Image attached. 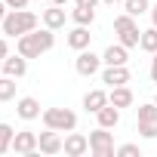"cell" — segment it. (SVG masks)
Masks as SVG:
<instances>
[{
	"instance_id": "6da1fadb",
	"label": "cell",
	"mask_w": 157,
	"mask_h": 157,
	"mask_svg": "<svg viewBox=\"0 0 157 157\" xmlns=\"http://www.w3.org/2000/svg\"><path fill=\"white\" fill-rule=\"evenodd\" d=\"M52 43H56V37H52V28H43V31H28V34H22L19 40H16V49L25 56V59H40L43 52H49L52 49Z\"/></svg>"
},
{
	"instance_id": "7a4b0ae2",
	"label": "cell",
	"mask_w": 157,
	"mask_h": 157,
	"mask_svg": "<svg viewBox=\"0 0 157 157\" xmlns=\"http://www.w3.org/2000/svg\"><path fill=\"white\" fill-rule=\"evenodd\" d=\"M34 28H37V16L28 10H10L3 19V34H10V37H22Z\"/></svg>"
},
{
	"instance_id": "3957f363",
	"label": "cell",
	"mask_w": 157,
	"mask_h": 157,
	"mask_svg": "<svg viewBox=\"0 0 157 157\" xmlns=\"http://www.w3.org/2000/svg\"><path fill=\"white\" fill-rule=\"evenodd\" d=\"M43 123L49 129H59V132H71L77 126V114L71 108H46L43 111Z\"/></svg>"
},
{
	"instance_id": "277c9868",
	"label": "cell",
	"mask_w": 157,
	"mask_h": 157,
	"mask_svg": "<svg viewBox=\"0 0 157 157\" xmlns=\"http://www.w3.org/2000/svg\"><path fill=\"white\" fill-rule=\"evenodd\" d=\"M90 151L96 154V157H114L117 151H114V136L105 129V126H99L96 132H90Z\"/></svg>"
},
{
	"instance_id": "5b68a950",
	"label": "cell",
	"mask_w": 157,
	"mask_h": 157,
	"mask_svg": "<svg viewBox=\"0 0 157 157\" xmlns=\"http://www.w3.org/2000/svg\"><path fill=\"white\" fill-rule=\"evenodd\" d=\"M99 65H102V56H96V52H90V49H80V56L74 59V68H77L80 77H93V74L99 71Z\"/></svg>"
},
{
	"instance_id": "8992f818",
	"label": "cell",
	"mask_w": 157,
	"mask_h": 157,
	"mask_svg": "<svg viewBox=\"0 0 157 157\" xmlns=\"http://www.w3.org/2000/svg\"><path fill=\"white\" fill-rule=\"evenodd\" d=\"M13 151H16V154H25V157L37 154V132H28V129L16 132V136H13Z\"/></svg>"
},
{
	"instance_id": "52a82bcc",
	"label": "cell",
	"mask_w": 157,
	"mask_h": 157,
	"mask_svg": "<svg viewBox=\"0 0 157 157\" xmlns=\"http://www.w3.org/2000/svg\"><path fill=\"white\" fill-rule=\"evenodd\" d=\"M62 145H65V142H62L59 129H49V126H46V132L37 136V151H40V154H59Z\"/></svg>"
},
{
	"instance_id": "ba28073f",
	"label": "cell",
	"mask_w": 157,
	"mask_h": 157,
	"mask_svg": "<svg viewBox=\"0 0 157 157\" xmlns=\"http://www.w3.org/2000/svg\"><path fill=\"white\" fill-rule=\"evenodd\" d=\"M62 151H65L68 157H83V154L90 151V139H86V136H80V132H74V129H71V136L65 139V145H62Z\"/></svg>"
},
{
	"instance_id": "9c48e42d",
	"label": "cell",
	"mask_w": 157,
	"mask_h": 157,
	"mask_svg": "<svg viewBox=\"0 0 157 157\" xmlns=\"http://www.w3.org/2000/svg\"><path fill=\"white\" fill-rule=\"evenodd\" d=\"M102 83H108V86H123V83H129V68H126V65H108V68L102 71Z\"/></svg>"
},
{
	"instance_id": "30bf717a",
	"label": "cell",
	"mask_w": 157,
	"mask_h": 157,
	"mask_svg": "<svg viewBox=\"0 0 157 157\" xmlns=\"http://www.w3.org/2000/svg\"><path fill=\"white\" fill-rule=\"evenodd\" d=\"M25 71H28V59H25L22 52L3 59V74H6V77H16V80H19V77H25Z\"/></svg>"
},
{
	"instance_id": "8fae6325",
	"label": "cell",
	"mask_w": 157,
	"mask_h": 157,
	"mask_svg": "<svg viewBox=\"0 0 157 157\" xmlns=\"http://www.w3.org/2000/svg\"><path fill=\"white\" fill-rule=\"evenodd\" d=\"M16 111H19V117H22V120H37V117L43 114V111H40V102H37L34 96H25V99H19Z\"/></svg>"
},
{
	"instance_id": "7c38bea8",
	"label": "cell",
	"mask_w": 157,
	"mask_h": 157,
	"mask_svg": "<svg viewBox=\"0 0 157 157\" xmlns=\"http://www.w3.org/2000/svg\"><path fill=\"white\" fill-rule=\"evenodd\" d=\"M90 40H93L90 25H77V28L68 34V46H71V49H77V52H80V49H86V46H90Z\"/></svg>"
},
{
	"instance_id": "4fadbf2b",
	"label": "cell",
	"mask_w": 157,
	"mask_h": 157,
	"mask_svg": "<svg viewBox=\"0 0 157 157\" xmlns=\"http://www.w3.org/2000/svg\"><path fill=\"white\" fill-rule=\"evenodd\" d=\"M96 117H99V126H105V129H114V126L120 123V108L108 102L105 108H99V111H96Z\"/></svg>"
},
{
	"instance_id": "5bb4252c",
	"label": "cell",
	"mask_w": 157,
	"mask_h": 157,
	"mask_svg": "<svg viewBox=\"0 0 157 157\" xmlns=\"http://www.w3.org/2000/svg\"><path fill=\"white\" fill-rule=\"evenodd\" d=\"M108 102H111V105H117V108H129V105H132V90H129L126 83H123V86H111Z\"/></svg>"
},
{
	"instance_id": "9a60e30c",
	"label": "cell",
	"mask_w": 157,
	"mask_h": 157,
	"mask_svg": "<svg viewBox=\"0 0 157 157\" xmlns=\"http://www.w3.org/2000/svg\"><path fill=\"white\" fill-rule=\"evenodd\" d=\"M108 105V93L105 90H90L86 96H83V108L90 111V114H96L99 108H105Z\"/></svg>"
},
{
	"instance_id": "2e32d148",
	"label": "cell",
	"mask_w": 157,
	"mask_h": 157,
	"mask_svg": "<svg viewBox=\"0 0 157 157\" xmlns=\"http://www.w3.org/2000/svg\"><path fill=\"white\" fill-rule=\"evenodd\" d=\"M43 25L46 28H52V31H59V28H65V10L62 6H49V10H43Z\"/></svg>"
},
{
	"instance_id": "e0dca14e",
	"label": "cell",
	"mask_w": 157,
	"mask_h": 157,
	"mask_svg": "<svg viewBox=\"0 0 157 157\" xmlns=\"http://www.w3.org/2000/svg\"><path fill=\"white\" fill-rule=\"evenodd\" d=\"M126 59H129V56H126V46H123V43H111V46L105 49V56H102L105 65H126Z\"/></svg>"
},
{
	"instance_id": "ac0fdd59",
	"label": "cell",
	"mask_w": 157,
	"mask_h": 157,
	"mask_svg": "<svg viewBox=\"0 0 157 157\" xmlns=\"http://www.w3.org/2000/svg\"><path fill=\"white\" fill-rule=\"evenodd\" d=\"M16 77H6V74H0V102H10L16 96Z\"/></svg>"
},
{
	"instance_id": "d6986e66",
	"label": "cell",
	"mask_w": 157,
	"mask_h": 157,
	"mask_svg": "<svg viewBox=\"0 0 157 157\" xmlns=\"http://www.w3.org/2000/svg\"><path fill=\"white\" fill-rule=\"evenodd\" d=\"M139 46L145 49V52H157V28H148V31H142V40H139Z\"/></svg>"
},
{
	"instance_id": "ffe728a7",
	"label": "cell",
	"mask_w": 157,
	"mask_h": 157,
	"mask_svg": "<svg viewBox=\"0 0 157 157\" xmlns=\"http://www.w3.org/2000/svg\"><path fill=\"white\" fill-rule=\"evenodd\" d=\"M13 136H16V129L10 123H0V154L13 151Z\"/></svg>"
},
{
	"instance_id": "44dd1931",
	"label": "cell",
	"mask_w": 157,
	"mask_h": 157,
	"mask_svg": "<svg viewBox=\"0 0 157 157\" xmlns=\"http://www.w3.org/2000/svg\"><path fill=\"white\" fill-rule=\"evenodd\" d=\"M71 19H74L77 25H93V19H96V10H86V6H74Z\"/></svg>"
},
{
	"instance_id": "7402d4cb",
	"label": "cell",
	"mask_w": 157,
	"mask_h": 157,
	"mask_svg": "<svg viewBox=\"0 0 157 157\" xmlns=\"http://www.w3.org/2000/svg\"><path fill=\"white\" fill-rule=\"evenodd\" d=\"M123 10L129 13V16H142V13H148V0H123Z\"/></svg>"
},
{
	"instance_id": "603a6c76",
	"label": "cell",
	"mask_w": 157,
	"mask_h": 157,
	"mask_svg": "<svg viewBox=\"0 0 157 157\" xmlns=\"http://www.w3.org/2000/svg\"><path fill=\"white\" fill-rule=\"evenodd\" d=\"M157 120V105H139V123H154Z\"/></svg>"
},
{
	"instance_id": "cb8c5ba5",
	"label": "cell",
	"mask_w": 157,
	"mask_h": 157,
	"mask_svg": "<svg viewBox=\"0 0 157 157\" xmlns=\"http://www.w3.org/2000/svg\"><path fill=\"white\" fill-rule=\"evenodd\" d=\"M117 157H142V148L132 145V142H129V145H120V148H117Z\"/></svg>"
},
{
	"instance_id": "d4e9b609",
	"label": "cell",
	"mask_w": 157,
	"mask_h": 157,
	"mask_svg": "<svg viewBox=\"0 0 157 157\" xmlns=\"http://www.w3.org/2000/svg\"><path fill=\"white\" fill-rule=\"evenodd\" d=\"M139 136L142 139H157V120L154 123H139Z\"/></svg>"
},
{
	"instance_id": "484cf974",
	"label": "cell",
	"mask_w": 157,
	"mask_h": 157,
	"mask_svg": "<svg viewBox=\"0 0 157 157\" xmlns=\"http://www.w3.org/2000/svg\"><path fill=\"white\" fill-rule=\"evenodd\" d=\"M102 0H74V6H86V10H96Z\"/></svg>"
},
{
	"instance_id": "4316f807",
	"label": "cell",
	"mask_w": 157,
	"mask_h": 157,
	"mask_svg": "<svg viewBox=\"0 0 157 157\" xmlns=\"http://www.w3.org/2000/svg\"><path fill=\"white\" fill-rule=\"evenodd\" d=\"M6 6H10V10H25L28 0H6Z\"/></svg>"
},
{
	"instance_id": "83f0119b",
	"label": "cell",
	"mask_w": 157,
	"mask_h": 157,
	"mask_svg": "<svg viewBox=\"0 0 157 157\" xmlns=\"http://www.w3.org/2000/svg\"><path fill=\"white\" fill-rule=\"evenodd\" d=\"M6 56H10V43H6V40H3V37H0V62H3V59H6Z\"/></svg>"
},
{
	"instance_id": "f1b7e54d",
	"label": "cell",
	"mask_w": 157,
	"mask_h": 157,
	"mask_svg": "<svg viewBox=\"0 0 157 157\" xmlns=\"http://www.w3.org/2000/svg\"><path fill=\"white\" fill-rule=\"evenodd\" d=\"M151 80L157 83V52H154V59H151Z\"/></svg>"
},
{
	"instance_id": "f546056e",
	"label": "cell",
	"mask_w": 157,
	"mask_h": 157,
	"mask_svg": "<svg viewBox=\"0 0 157 157\" xmlns=\"http://www.w3.org/2000/svg\"><path fill=\"white\" fill-rule=\"evenodd\" d=\"M6 13H10V6H6V0H0V25H3V19H6Z\"/></svg>"
},
{
	"instance_id": "4dcf8cb0",
	"label": "cell",
	"mask_w": 157,
	"mask_h": 157,
	"mask_svg": "<svg viewBox=\"0 0 157 157\" xmlns=\"http://www.w3.org/2000/svg\"><path fill=\"white\" fill-rule=\"evenodd\" d=\"M151 22H154V28H157V3L151 6Z\"/></svg>"
},
{
	"instance_id": "1f68e13d",
	"label": "cell",
	"mask_w": 157,
	"mask_h": 157,
	"mask_svg": "<svg viewBox=\"0 0 157 157\" xmlns=\"http://www.w3.org/2000/svg\"><path fill=\"white\" fill-rule=\"evenodd\" d=\"M105 6H117V3H123V0H102Z\"/></svg>"
},
{
	"instance_id": "d6a6232c",
	"label": "cell",
	"mask_w": 157,
	"mask_h": 157,
	"mask_svg": "<svg viewBox=\"0 0 157 157\" xmlns=\"http://www.w3.org/2000/svg\"><path fill=\"white\" fill-rule=\"evenodd\" d=\"M52 3H56V6H65V3H68V0H52Z\"/></svg>"
},
{
	"instance_id": "836d02e7",
	"label": "cell",
	"mask_w": 157,
	"mask_h": 157,
	"mask_svg": "<svg viewBox=\"0 0 157 157\" xmlns=\"http://www.w3.org/2000/svg\"><path fill=\"white\" fill-rule=\"evenodd\" d=\"M37 3H52V0H37Z\"/></svg>"
},
{
	"instance_id": "e575fe53",
	"label": "cell",
	"mask_w": 157,
	"mask_h": 157,
	"mask_svg": "<svg viewBox=\"0 0 157 157\" xmlns=\"http://www.w3.org/2000/svg\"><path fill=\"white\" fill-rule=\"evenodd\" d=\"M0 74H3V62H0Z\"/></svg>"
},
{
	"instance_id": "d590c367",
	"label": "cell",
	"mask_w": 157,
	"mask_h": 157,
	"mask_svg": "<svg viewBox=\"0 0 157 157\" xmlns=\"http://www.w3.org/2000/svg\"><path fill=\"white\" fill-rule=\"evenodd\" d=\"M154 105H157V96H154Z\"/></svg>"
}]
</instances>
